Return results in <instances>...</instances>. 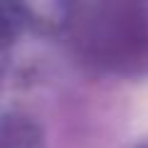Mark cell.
<instances>
[{
	"mask_svg": "<svg viewBox=\"0 0 148 148\" xmlns=\"http://www.w3.org/2000/svg\"><path fill=\"white\" fill-rule=\"evenodd\" d=\"M133 123H136L138 131H148V86L136 99V106H133Z\"/></svg>",
	"mask_w": 148,
	"mask_h": 148,
	"instance_id": "6da1fadb",
	"label": "cell"
}]
</instances>
